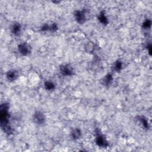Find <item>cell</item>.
<instances>
[{"label":"cell","instance_id":"obj_1","mask_svg":"<svg viewBox=\"0 0 152 152\" xmlns=\"http://www.w3.org/2000/svg\"><path fill=\"white\" fill-rule=\"evenodd\" d=\"M33 119L35 122L38 124H41L45 122V117L43 113L41 112H36L33 115Z\"/></svg>","mask_w":152,"mask_h":152},{"label":"cell","instance_id":"obj_2","mask_svg":"<svg viewBox=\"0 0 152 152\" xmlns=\"http://www.w3.org/2000/svg\"><path fill=\"white\" fill-rule=\"evenodd\" d=\"M18 51L23 55H26V54L29 53L30 49H29V46H27V45L22 44L18 46Z\"/></svg>","mask_w":152,"mask_h":152},{"label":"cell","instance_id":"obj_3","mask_svg":"<svg viewBox=\"0 0 152 152\" xmlns=\"http://www.w3.org/2000/svg\"><path fill=\"white\" fill-rule=\"evenodd\" d=\"M17 77V74L15 71H10L7 74V77L8 80H14Z\"/></svg>","mask_w":152,"mask_h":152},{"label":"cell","instance_id":"obj_4","mask_svg":"<svg viewBox=\"0 0 152 152\" xmlns=\"http://www.w3.org/2000/svg\"><path fill=\"white\" fill-rule=\"evenodd\" d=\"M11 30L13 33L15 35L18 34V33H20V26L18 24H14L12 26Z\"/></svg>","mask_w":152,"mask_h":152},{"label":"cell","instance_id":"obj_5","mask_svg":"<svg viewBox=\"0 0 152 152\" xmlns=\"http://www.w3.org/2000/svg\"><path fill=\"white\" fill-rule=\"evenodd\" d=\"M71 134H72V136L74 139H78V138L80 136V135H81L80 131L77 129L74 130Z\"/></svg>","mask_w":152,"mask_h":152},{"label":"cell","instance_id":"obj_6","mask_svg":"<svg viewBox=\"0 0 152 152\" xmlns=\"http://www.w3.org/2000/svg\"><path fill=\"white\" fill-rule=\"evenodd\" d=\"M46 87H47V89H52V88H53L54 85H53V84H52V83H49V82H48V83H46Z\"/></svg>","mask_w":152,"mask_h":152}]
</instances>
